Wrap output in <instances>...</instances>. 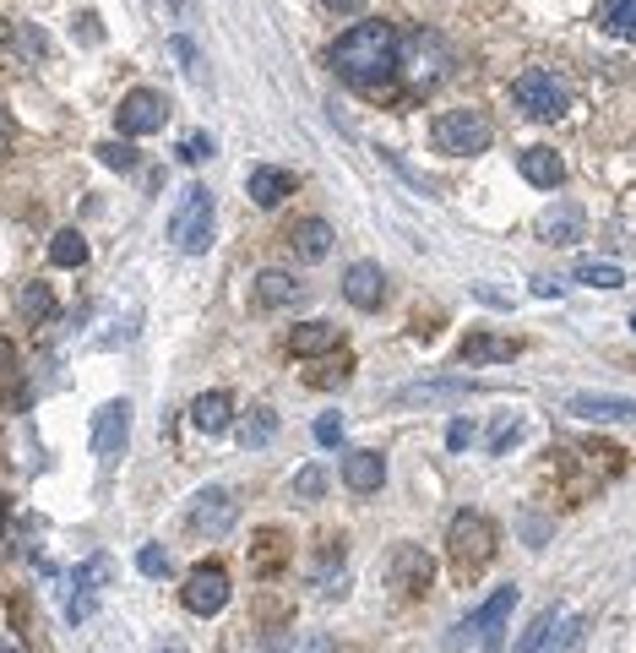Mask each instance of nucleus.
<instances>
[{
    "instance_id": "1",
    "label": "nucleus",
    "mask_w": 636,
    "mask_h": 653,
    "mask_svg": "<svg viewBox=\"0 0 636 653\" xmlns=\"http://www.w3.org/2000/svg\"><path fill=\"white\" fill-rule=\"evenodd\" d=\"M332 71L359 87V93H386L403 71V39L392 22H354L337 44H332Z\"/></svg>"
},
{
    "instance_id": "2",
    "label": "nucleus",
    "mask_w": 636,
    "mask_h": 653,
    "mask_svg": "<svg viewBox=\"0 0 636 653\" xmlns=\"http://www.w3.org/2000/svg\"><path fill=\"white\" fill-rule=\"evenodd\" d=\"M446 550H451V567L457 578H473L496 561V522L484 512H457L451 528H446Z\"/></svg>"
},
{
    "instance_id": "3",
    "label": "nucleus",
    "mask_w": 636,
    "mask_h": 653,
    "mask_svg": "<svg viewBox=\"0 0 636 653\" xmlns=\"http://www.w3.org/2000/svg\"><path fill=\"white\" fill-rule=\"evenodd\" d=\"M169 240L186 251V257H201L212 246V191L207 186H186V196L175 201L169 213Z\"/></svg>"
},
{
    "instance_id": "4",
    "label": "nucleus",
    "mask_w": 636,
    "mask_h": 653,
    "mask_svg": "<svg viewBox=\"0 0 636 653\" xmlns=\"http://www.w3.org/2000/svg\"><path fill=\"white\" fill-rule=\"evenodd\" d=\"M511 99L528 121H561L566 115V82L550 71V65H528L517 82H511Z\"/></svg>"
},
{
    "instance_id": "5",
    "label": "nucleus",
    "mask_w": 636,
    "mask_h": 653,
    "mask_svg": "<svg viewBox=\"0 0 636 653\" xmlns=\"http://www.w3.org/2000/svg\"><path fill=\"white\" fill-rule=\"evenodd\" d=\"M430 136H436V147H441V153H451V158H468V153H484V147L496 142V126H490V115H484V110H446V115H436Z\"/></svg>"
},
{
    "instance_id": "6",
    "label": "nucleus",
    "mask_w": 636,
    "mask_h": 653,
    "mask_svg": "<svg viewBox=\"0 0 636 653\" xmlns=\"http://www.w3.org/2000/svg\"><path fill=\"white\" fill-rule=\"evenodd\" d=\"M386 583L397 588L403 599H425L430 583H436V561H430L419 545H397V550L386 556Z\"/></svg>"
},
{
    "instance_id": "7",
    "label": "nucleus",
    "mask_w": 636,
    "mask_h": 653,
    "mask_svg": "<svg viewBox=\"0 0 636 653\" xmlns=\"http://www.w3.org/2000/svg\"><path fill=\"white\" fill-rule=\"evenodd\" d=\"M180 604L191 610V615H218L223 604H229V572L218 567V561H201L186 572V588H180Z\"/></svg>"
},
{
    "instance_id": "8",
    "label": "nucleus",
    "mask_w": 636,
    "mask_h": 653,
    "mask_svg": "<svg viewBox=\"0 0 636 653\" xmlns=\"http://www.w3.org/2000/svg\"><path fill=\"white\" fill-rule=\"evenodd\" d=\"M164 121H169V104L153 87H131L126 99H121V110H115V126L126 131V136H153Z\"/></svg>"
},
{
    "instance_id": "9",
    "label": "nucleus",
    "mask_w": 636,
    "mask_h": 653,
    "mask_svg": "<svg viewBox=\"0 0 636 653\" xmlns=\"http://www.w3.org/2000/svg\"><path fill=\"white\" fill-rule=\"evenodd\" d=\"M234 518H240V507L229 490H201L191 501V533H201V539H223L234 528Z\"/></svg>"
},
{
    "instance_id": "10",
    "label": "nucleus",
    "mask_w": 636,
    "mask_h": 653,
    "mask_svg": "<svg viewBox=\"0 0 636 653\" xmlns=\"http://www.w3.org/2000/svg\"><path fill=\"white\" fill-rule=\"evenodd\" d=\"M126 436H131V403H104L98 414H93V453L104 457V463H115V457L126 453Z\"/></svg>"
},
{
    "instance_id": "11",
    "label": "nucleus",
    "mask_w": 636,
    "mask_h": 653,
    "mask_svg": "<svg viewBox=\"0 0 636 653\" xmlns=\"http://www.w3.org/2000/svg\"><path fill=\"white\" fill-rule=\"evenodd\" d=\"M566 414L593 419V425H621V419H636V397H615V392H576V397H566Z\"/></svg>"
},
{
    "instance_id": "12",
    "label": "nucleus",
    "mask_w": 636,
    "mask_h": 653,
    "mask_svg": "<svg viewBox=\"0 0 636 653\" xmlns=\"http://www.w3.org/2000/svg\"><path fill=\"white\" fill-rule=\"evenodd\" d=\"M511 604H517V588H496V593L479 604V615H473L462 632H479V638H484V653H501V626H507Z\"/></svg>"
},
{
    "instance_id": "13",
    "label": "nucleus",
    "mask_w": 636,
    "mask_h": 653,
    "mask_svg": "<svg viewBox=\"0 0 636 653\" xmlns=\"http://www.w3.org/2000/svg\"><path fill=\"white\" fill-rule=\"evenodd\" d=\"M343 300L359 305V311H376L386 300V272L376 261H354V267L343 272Z\"/></svg>"
},
{
    "instance_id": "14",
    "label": "nucleus",
    "mask_w": 636,
    "mask_h": 653,
    "mask_svg": "<svg viewBox=\"0 0 636 653\" xmlns=\"http://www.w3.org/2000/svg\"><path fill=\"white\" fill-rule=\"evenodd\" d=\"M582 229H587V218H582L576 201H555V207L539 213V240H544V246H576Z\"/></svg>"
},
{
    "instance_id": "15",
    "label": "nucleus",
    "mask_w": 636,
    "mask_h": 653,
    "mask_svg": "<svg viewBox=\"0 0 636 653\" xmlns=\"http://www.w3.org/2000/svg\"><path fill=\"white\" fill-rule=\"evenodd\" d=\"M517 169H522V180L539 186V191H555V186L566 180V164H561L555 147H522V153H517Z\"/></svg>"
},
{
    "instance_id": "16",
    "label": "nucleus",
    "mask_w": 636,
    "mask_h": 653,
    "mask_svg": "<svg viewBox=\"0 0 636 653\" xmlns=\"http://www.w3.org/2000/svg\"><path fill=\"white\" fill-rule=\"evenodd\" d=\"M457 354H462L468 365H501V360H517V354H522V343H517V338H501V332H468Z\"/></svg>"
},
{
    "instance_id": "17",
    "label": "nucleus",
    "mask_w": 636,
    "mask_h": 653,
    "mask_svg": "<svg viewBox=\"0 0 636 653\" xmlns=\"http://www.w3.org/2000/svg\"><path fill=\"white\" fill-rule=\"evenodd\" d=\"M289 251L300 261H326L332 257V224L326 218H300L289 229Z\"/></svg>"
},
{
    "instance_id": "18",
    "label": "nucleus",
    "mask_w": 636,
    "mask_h": 653,
    "mask_svg": "<svg viewBox=\"0 0 636 653\" xmlns=\"http://www.w3.org/2000/svg\"><path fill=\"white\" fill-rule=\"evenodd\" d=\"M294 175L289 169H272V164H256L251 169V180H246V191H251V201L256 207H278L283 196H294Z\"/></svg>"
},
{
    "instance_id": "19",
    "label": "nucleus",
    "mask_w": 636,
    "mask_h": 653,
    "mask_svg": "<svg viewBox=\"0 0 636 653\" xmlns=\"http://www.w3.org/2000/svg\"><path fill=\"white\" fill-rule=\"evenodd\" d=\"M251 567H256V578H278V572L289 567V533H283V528H261V533H256Z\"/></svg>"
},
{
    "instance_id": "20",
    "label": "nucleus",
    "mask_w": 636,
    "mask_h": 653,
    "mask_svg": "<svg viewBox=\"0 0 636 653\" xmlns=\"http://www.w3.org/2000/svg\"><path fill=\"white\" fill-rule=\"evenodd\" d=\"M343 485H348V490H359V496L382 490V485H386V457L382 453H348V457H343Z\"/></svg>"
},
{
    "instance_id": "21",
    "label": "nucleus",
    "mask_w": 636,
    "mask_h": 653,
    "mask_svg": "<svg viewBox=\"0 0 636 653\" xmlns=\"http://www.w3.org/2000/svg\"><path fill=\"white\" fill-rule=\"evenodd\" d=\"M191 419H196V431L223 436V431L234 425V397H229V392H201L191 403Z\"/></svg>"
},
{
    "instance_id": "22",
    "label": "nucleus",
    "mask_w": 636,
    "mask_h": 653,
    "mask_svg": "<svg viewBox=\"0 0 636 653\" xmlns=\"http://www.w3.org/2000/svg\"><path fill=\"white\" fill-rule=\"evenodd\" d=\"M300 278H289V272H261L256 278V305L261 311H289V305H300Z\"/></svg>"
},
{
    "instance_id": "23",
    "label": "nucleus",
    "mask_w": 636,
    "mask_h": 653,
    "mask_svg": "<svg viewBox=\"0 0 636 653\" xmlns=\"http://www.w3.org/2000/svg\"><path fill=\"white\" fill-rule=\"evenodd\" d=\"M473 382H414V387H397L392 403L397 408H414V403H451V397H468Z\"/></svg>"
},
{
    "instance_id": "24",
    "label": "nucleus",
    "mask_w": 636,
    "mask_h": 653,
    "mask_svg": "<svg viewBox=\"0 0 636 653\" xmlns=\"http://www.w3.org/2000/svg\"><path fill=\"white\" fill-rule=\"evenodd\" d=\"M289 349L300 354V360H316V354H332L337 349V326L332 322H305L289 332Z\"/></svg>"
},
{
    "instance_id": "25",
    "label": "nucleus",
    "mask_w": 636,
    "mask_h": 653,
    "mask_svg": "<svg viewBox=\"0 0 636 653\" xmlns=\"http://www.w3.org/2000/svg\"><path fill=\"white\" fill-rule=\"evenodd\" d=\"M598 28L636 44V0H598Z\"/></svg>"
},
{
    "instance_id": "26",
    "label": "nucleus",
    "mask_w": 636,
    "mask_h": 653,
    "mask_svg": "<svg viewBox=\"0 0 636 653\" xmlns=\"http://www.w3.org/2000/svg\"><path fill=\"white\" fill-rule=\"evenodd\" d=\"M17 311H22L28 322H50V317H55V294H50V283H39V278L22 283V289H17Z\"/></svg>"
},
{
    "instance_id": "27",
    "label": "nucleus",
    "mask_w": 636,
    "mask_h": 653,
    "mask_svg": "<svg viewBox=\"0 0 636 653\" xmlns=\"http://www.w3.org/2000/svg\"><path fill=\"white\" fill-rule=\"evenodd\" d=\"M348 376H354V354H348V349H343V354L332 349L316 371H305V382H311V387H321V392H326V387H343Z\"/></svg>"
},
{
    "instance_id": "28",
    "label": "nucleus",
    "mask_w": 636,
    "mask_h": 653,
    "mask_svg": "<svg viewBox=\"0 0 636 653\" xmlns=\"http://www.w3.org/2000/svg\"><path fill=\"white\" fill-rule=\"evenodd\" d=\"M572 278L576 283H587V289H621V283H626V272H621L615 261H582Z\"/></svg>"
},
{
    "instance_id": "29",
    "label": "nucleus",
    "mask_w": 636,
    "mask_h": 653,
    "mask_svg": "<svg viewBox=\"0 0 636 653\" xmlns=\"http://www.w3.org/2000/svg\"><path fill=\"white\" fill-rule=\"evenodd\" d=\"M272 436H278V414H272V408H251V419L240 425V442L256 453V447H267Z\"/></svg>"
},
{
    "instance_id": "30",
    "label": "nucleus",
    "mask_w": 636,
    "mask_h": 653,
    "mask_svg": "<svg viewBox=\"0 0 636 653\" xmlns=\"http://www.w3.org/2000/svg\"><path fill=\"white\" fill-rule=\"evenodd\" d=\"M50 261H55V267H82V261H87V240H82L76 229H61V235L50 240Z\"/></svg>"
},
{
    "instance_id": "31",
    "label": "nucleus",
    "mask_w": 636,
    "mask_h": 653,
    "mask_svg": "<svg viewBox=\"0 0 636 653\" xmlns=\"http://www.w3.org/2000/svg\"><path fill=\"white\" fill-rule=\"evenodd\" d=\"M582 638V621L576 615H555V626L544 632V643H539V653H566Z\"/></svg>"
},
{
    "instance_id": "32",
    "label": "nucleus",
    "mask_w": 636,
    "mask_h": 653,
    "mask_svg": "<svg viewBox=\"0 0 636 653\" xmlns=\"http://www.w3.org/2000/svg\"><path fill=\"white\" fill-rule=\"evenodd\" d=\"M169 567H175V561H169L164 545H142V550H136V572H142V578H169Z\"/></svg>"
},
{
    "instance_id": "33",
    "label": "nucleus",
    "mask_w": 636,
    "mask_h": 653,
    "mask_svg": "<svg viewBox=\"0 0 636 653\" xmlns=\"http://www.w3.org/2000/svg\"><path fill=\"white\" fill-rule=\"evenodd\" d=\"M93 153H98L110 169H136V147H131V142H98Z\"/></svg>"
},
{
    "instance_id": "34",
    "label": "nucleus",
    "mask_w": 636,
    "mask_h": 653,
    "mask_svg": "<svg viewBox=\"0 0 636 653\" xmlns=\"http://www.w3.org/2000/svg\"><path fill=\"white\" fill-rule=\"evenodd\" d=\"M555 615H561V610H544V615H539V621L528 626V638L517 643V653H539V643H544V632L555 626Z\"/></svg>"
},
{
    "instance_id": "35",
    "label": "nucleus",
    "mask_w": 636,
    "mask_h": 653,
    "mask_svg": "<svg viewBox=\"0 0 636 653\" xmlns=\"http://www.w3.org/2000/svg\"><path fill=\"white\" fill-rule=\"evenodd\" d=\"M517 436H522V419H517V414H507V419H501V425L490 431V453H507Z\"/></svg>"
},
{
    "instance_id": "36",
    "label": "nucleus",
    "mask_w": 636,
    "mask_h": 653,
    "mask_svg": "<svg viewBox=\"0 0 636 653\" xmlns=\"http://www.w3.org/2000/svg\"><path fill=\"white\" fill-rule=\"evenodd\" d=\"M294 490H300L305 501H316L321 490H326V474H321V468H305V474H294Z\"/></svg>"
},
{
    "instance_id": "37",
    "label": "nucleus",
    "mask_w": 636,
    "mask_h": 653,
    "mask_svg": "<svg viewBox=\"0 0 636 653\" xmlns=\"http://www.w3.org/2000/svg\"><path fill=\"white\" fill-rule=\"evenodd\" d=\"M316 442L321 447H337V442H343V419H337V414H321L316 419Z\"/></svg>"
},
{
    "instance_id": "38",
    "label": "nucleus",
    "mask_w": 636,
    "mask_h": 653,
    "mask_svg": "<svg viewBox=\"0 0 636 653\" xmlns=\"http://www.w3.org/2000/svg\"><path fill=\"white\" fill-rule=\"evenodd\" d=\"M207 153H212V142H207L201 131H196V136H186V142H180V164H201Z\"/></svg>"
},
{
    "instance_id": "39",
    "label": "nucleus",
    "mask_w": 636,
    "mask_h": 653,
    "mask_svg": "<svg viewBox=\"0 0 636 653\" xmlns=\"http://www.w3.org/2000/svg\"><path fill=\"white\" fill-rule=\"evenodd\" d=\"M468 442H473V425H468V419H451V431H446V447H451V453H462Z\"/></svg>"
},
{
    "instance_id": "40",
    "label": "nucleus",
    "mask_w": 636,
    "mask_h": 653,
    "mask_svg": "<svg viewBox=\"0 0 636 653\" xmlns=\"http://www.w3.org/2000/svg\"><path fill=\"white\" fill-rule=\"evenodd\" d=\"M300 653H337V643H332L326 632H311V638L300 643Z\"/></svg>"
},
{
    "instance_id": "41",
    "label": "nucleus",
    "mask_w": 636,
    "mask_h": 653,
    "mask_svg": "<svg viewBox=\"0 0 636 653\" xmlns=\"http://www.w3.org/2000/svg\"><path fill=\"white\" fill-rule=\"evenodd\" d=\"M11 142H17V121L0 110V153H11Z\"/></svg>"
},
{
    "instance_id": "42",
    "label": "nucleus",
    "mask_w": 636,
    "mask_h": 653,
    "mask_svg": "<svg viewBox=\"0 0 636 653\" xmlns=\"http://www.w3.org/2000/svg\"><path fill=\"white\" fill-rule=\"evenodd\" d=\"M76 39H98V17H93V11L76 17Z\"/></svg>"
},
{
    "instance_id": "43",
    "label": "nucleus",
    "mask_w": 636,
    "mask_h": 653,
    "mask_svg": "<svg viewBox=\"0 0 636 653\" xmlns=\"http://www.w3.org/2000/svg\"><path fill=\"white\" fill-rule=\"evenodd\" d=\"M321 6H326V11H337V17H343V11H359V6H365V0H321Z\"/></svg>"
},
{
    "instance_id": "44",
    "label": "nucleus",
    "mask_w": 636,
    "mask_h": 653,
    "mask_svg": "<svg viewBox=\"0 0 636 653\" xmlns=\"http://www.w3.org/2000/svg\"><path fill=\"white\" fill-rule=\"evenodd\" d=\"M6 371H11V343L0 338V376H6Z\"/></svg>"
},
{
    "instance_id": "45",
    "label": "nucleus",
    "mask_w": 636,
    "mask_h": 653,
    "mask_svg": "<svg viewBox=\"0 0 636 653\" xmlns=\"http://www.w3.org/2000/svg\"><path fill=\"white\" fill-rule=\"evenodd\" d=\"M153 653H191V649H186V643H158Z\"/></svg>"
},
{
    "instance_id": "46",
    "label": "nucleus",
    "mask_w": 636,
    "mask_h": 653,
    "mask_svg": "<svg viewBox=\"0 0 636 653\" xmlns=\"http://www.w3.org/2000/svg\"><path fill=\"white\" fill-rule=\"evenodd\" d=\"M0 653H17V643H11V638H6V632H0Z\"/></svg>"
},
{
    "instance_id": "47",
    "label": "nucleus",
    "mask_w": 636,
    "mask_h": 653,
    "mask_svg": "<svg viewBox=\"0 0 636 653\" xmlns=\"http://www.w3.org/2000/svg\"><path fill=\"white\" fill-rule=\"evenodd\" d=\"M0 528H6V496H0Z\"/></svg>"
},
{
    "instance_id": "48",
    "label": "nucleus",
    "mask_w": 636,
    "mask_h": 653,
    "mask_svg": "<svg viewBox=\"0 0 636 653\" xmlns=\"http://www.w3.org/2000/svg\"><path fill=\"white\" fill-rule=\"evenodd\" d=\"M632 332H636V317H632Z\"/></svg>"
}]
</instances>
